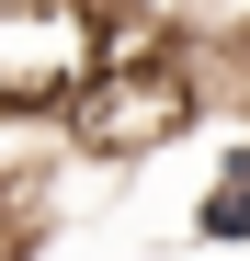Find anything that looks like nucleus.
Instances as JSON below:
<instances>
[{
	"instance_id": "nucleus-1",
	"label": "nucleus",
	"mask_w": 250,
	"mask_h": 261,
	"mask_svg": "<svg viewBox=\"0 0 250 261\" xmlns=\"http://www.w3.org/2000/svg\"><path fill=\"white\" fill-rule=\"evenodd\" d=\"M103 80V0H12L0 12V102L68 114Z\"/></svg>"
},
{
	"instance_id": "nucleus-2",
	"label": "nucleus",
	"mask_w": 250,
	"mask_h": 261,
	"mask_svg": "<svg viewBox=\"0 0 250 261\" xmlns=\"http://www.w3.org/2000/svg\"><path fill=\"white\" fill-rule=\"evenodd\" d=\"M193 91H205V80H193L182 57H103V80L68 102V125H80L91 148H114V159H148V148L193 114Z\"/></svg>"
},
{
	"instance_id": "nucleus-3",
	"label": "nucleus",
	"mask_w": 250,
	"mask_h": 261,
	"mask_svg": "<svg viewBox=\"0 0 250 261\" xmlns=\"http://www.w3.org/2000/svg\"><path fill=\"white\" fill-rule=\"evenodd\" d=\"M193 250H250V137L216 148V170H205V193H193Z\"/></svg>"
},
{
	"instance_id": "nucleus-4",
	"label": "nucleus",
	"mask_w": 250,
	"mask_h": 261,
	"mask_svg": "<svg viewBox=\"0 0 250 261\" xmlns=\"http://www.w3.org/2000/svg\"><path fill=\"white\" fill-rule=\"evenodd\" d=\"M0 12H12V0H0Z\"/></svg>"
}]
</instances>
